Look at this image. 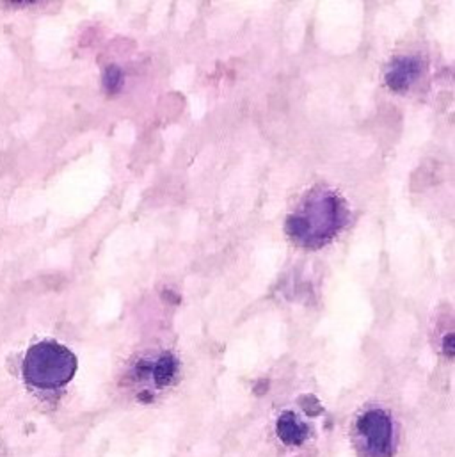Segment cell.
<instances>
[{
  "label": "cell",
  "instance_id": "5",
  "mask_svg": "<svg viewBox=\"0 0 455 457\" xmlns=\"http://www.w3.org/2000/svg\"><path fill=\"white\" fill-rule=\"evenodd\" d=\"M277 436L286 445H299L308 436V427L293 413H285L277 420Z\"/></svg>",
  "mask_w": 455,
  "mask_h": 457
},
{
  "label": "cell",
  "instance_id": "6",
  "mask_svg": "<svg viewBox=\"0 0 455 457\" xmlns=\"http://www.w3.org/2000/svg\"><path fill=\"white\" fill-rule=\"evenodd\" d=\"M174 372H176V363H174L173 356H162L153 369L155 382H159V385H167V382L173 379Z\"/></svg>",
  "mask_w": 455,
  "mask_h": 457
},
{
  "label": "cell",
  "instance_id": "4",
  "mask_svg": "<svg viewBox=\"0 0 455 457\" xmlns=\"http://www.w3.org/2000/svg\"><path fill=\"white\" fill-rule=\"evenodd\" d=\"M422 73V63L416 57H399L386 73V82L395 91H404Z\"/></svg>",
  "mask_w": 455,
  "mask_h": 457
},
{
  "label": "cell",
  "instance_id": "1",
  "mask_svg": "<svg viewBox=\"0 0 455 457\" xmlns=\"http://www.w3.org/2000/svg\"><path fill=\"white\" fill-rule=\"evenodd\" d=\"M348 212L334 192L315 189L286 221V233L299 246L321 247L345 226Z\"/></svg>",
  "mask_w": 455,
  "mask_h": 457
},
{
  "label": "cell",
  "instance_id": "2",
  "mask_svg": "<svg viewBox=\"0 0 455 457\" xmlns=\"http://www.w3.org/2000/svg\"><path fill=\"white\" fill-rule=\"evenodd\" d=\"M22 370L25 381L38 390H57L73 379L77 358L68 347L45 340L27 350Z\"/></svg>",
  "mask_w": 455,
  "mask_h": 457
},
{
  "label": "cell",
  "instance_id": "3",
  "mask_svg": "<svg viewBox=\"0 0 455 457\" xmlns=\"http://www.w3.org/2000/svg\"><path fill=\"white\" fill-rule=\"evenodd\" d=\"M356 445L367 457H388L393 450V424L383 410H369L356 420Z\"/></svg>",
  "mask_w": 455,
  "mask_h": 457
}]
</instances>
